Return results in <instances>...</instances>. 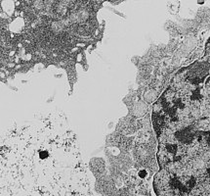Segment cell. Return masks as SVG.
Listing matches in <instances>:
<instances>
[{
	"label": "cell",
	"instance_id": "6da1fadb",
	"mask_svg": "<svg viewBox=\"0 0 210 196\" xmlns=\"http://www.w3.org/2000/svg\"><path fill=\"white\" fill-rule=\"evenodd\" d=\"M0 196H92L77 136L64 114H41L0 139Z\"/></svg>",
	"mask_w": 210,
	"mask_h": 196
},
{
	"label": "cell",
	"instance_id": "7a4b0ae2",
	"mask_svg": "<svg viewBox=\"0 0 210 196\" xmlns=\"http://www.w3.org/2000/svg\"><path fill=\"white\" fill-rule=\"evenodd\" d=\"M158 137L156 196H210V129Z\"/></svg>",
	"mask_w": 210,
	"mask_h": 196
},
{
	"label": "cell",
	"instance_id": "3957f363",
	"mask_svg": "<svg viewBox=\"0 0 210 196\" xmlns=\"http://www.w3.org/2000/svg\"><path fill=\"white\" fill-rule=\"evenodd\" d=\"M158 102L176 121L210 123V38L202 57L174 74Z\"/></svg>",
	"mask_w": 210,
	"mask_h": 196
}]
</instances>
